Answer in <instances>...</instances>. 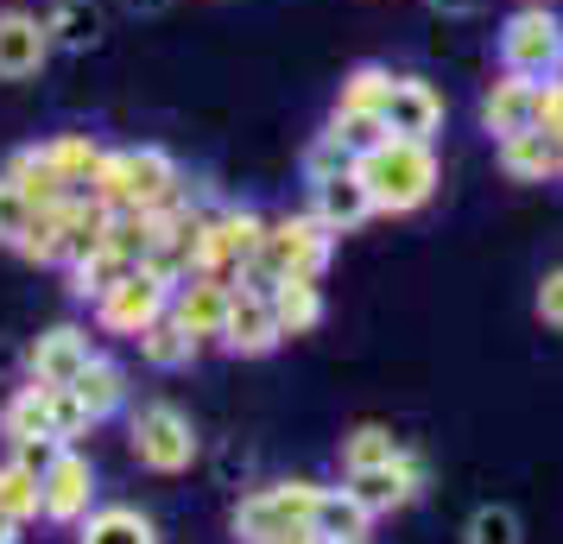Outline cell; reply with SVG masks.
<instances>
[{
	"label": "cell",
	"mask_w": 563,
	"mask_h": 544,
	"mask_svg": "<svg viewBox=\"0 0 563 544\" xmlns=\"http://www.w3.org/2000/svg\"><path fill=\"white\" fill-rule=\"evenodd\" d=\"M386 96H393V70H380V64H355V70L342 77L335 108H342V114H380Z\"/></svg>",
	"instance_id": "obj_29"
},
{
	"label": "cell",
	"mask_w": 563,
	"mask_h": 544,
	"mask_svg": "<svg viewBox=\"0 0 563 544\" xmlns=\"http://www.w3.org/2000/svg\"><path fill=\"white\" fill-rule=\"evenodd\" d=\"M406 443L393 437V431H380V424H361L355 437H342V463L349 468H380V463H393Z\"/></svg>",
	"instance_id": "obj_31"
},
{
	"label": "cell",
	"mask_w": 563,
	"mask_h": 544,
	"mask_svg": "<svg viewBox=\"0 0 563 544\" xmlns=\"http://www.w3.org/2000/svg\"><path fill=\"white\" fill-rule=\"evenodd\" d=\"M45 158L57 165V178L70 184V197H96V171H102L108 153L89 133H57V140H45Z\"/></svg>",
	"instance_id": "obj_20"
},
{
	"label": "cell",
	"mask_w": 563,
	"mask_h": 544,
	"mask_svg": "<svg viewBox=\"0 0 563 544\" xmlns=\"http://www.w3.org/2000/svg\"><path fill=\"white\" fill-rule=\"evenodd\" d=\"M197 348H203V342L190 336V330H184L178 317L165 311L153 323V330H146V336H140V355H146V362L158 367V374H178V367H190L197 362Z\"/></svg>",
	"instance_id": "obj_24"
},
{
	"label": "cell",
	"mask_w": 563,
	"mask_h": 544,
	"mask_svg": "<svg viewBox=\"0 0 563 544\" xmlns=\"http://www.w3.org/2000/svg\"><path fill=\"white\" fill-rule=\"evenodd\" d=\"M330 254H335V229H330V222H317V215H285V222H266L260 259L247 266V286L273 291L279 279H323Z\"/></svg>",
	"instance_id": "obj_2"
},
{
	"label": "cell",
	"mask_w": 563,
	"mask_h": 544,
	"mask_svg": "<svg viewBox=\"0 0 563 544\" xmlns=\"http://www.w3.org/2000/svg\"><path fill=\"white\" fill-rule=\"evenodd\" d=\"M229 304H234V286H216L203 273H190L178 291H172V317H178L184 330L197 342L222 336V323H229Z\"/></svg>",
	"instance_id": "obj_16"
},
{
	"label": "cell",
	"mask_w": 563,
	"mask_h": 544,
	"mask_svg": "<svg viewBox=\"0 0 563 544\" xmlns=\"http://www.w3.org/2000/svg\"><path fill=\"white\" fill-rule=\"evenodd\" d=\"M0 513H13L20 525H26V519H45V481H38L20 456L0 463Z\"/></svg>",
	"instance_id": "obj_28"
},
{
	"label": "cell",
	"mask_w": 563,
	"mask_h": 544,
	"mask_svg": "<svg viewBox=\"0 0 563 544\" xmlns=\"http://www.w3.org/2000/svg\"><path fill=\"white\" fill-rule=\"evenodd\" d=\"M45 57H52V26L38 13H26V7H7L0 13V77L26 82L45 70Z\"/></svg>",
	"instance_id": "obj_11"
},
{
	"label": "cell",
	"mask_w": 563,
	"mask_h": 544,
	"mask_svg": "<svg viewBox=\"0 0 563 544\" xmlns=\"http://www.w3.org/2000/svg\"><path fill=\"white\" fill-rule=\"evenodd\" d=\"M317 481H279V488H260L234 507V539L241 544H279L291 532H310V507H317Z\"/></svg>",
	"instance_id": "obj_5"
},
{
	"label": "cell",
	"mask_w": 563,
	"mask_h": 544,
	"mask_svg": "<svg viewBox=\"0 0 563 544\" xmlns=\"http://www.w3.org/2000/svg\"><path fill=\"white\" fill-rule=\"evenodd\" d=\"M0 544H20V519L13 513H0Z\"/></svg>",
	"instance_id": "obj_39"
},
{
	"label": "cell",
	"mask_w": 563,
	"mask_h": 544,
	"mask_svg": "<svg viewBox=\"0 0 563 544\" xmlns=\"http://www.w3.org/2000/svg\"><path fill=\"white\" fill-rule=\"evenodd\" d=\"M133 273V259L128 254H114V247H96V254H82L77 266H70V291L77 298H108V291L121 286Z\"/></svg>",
	"instance_id": "obj_27"
},
{
	"label": "cell",
	"mask_w": 563,
	"mask_h": 544,
	"mask_svg": "<svg viewBox=\"0 0 563 544\" xmlns=\"http://www.w3.org/2000/svg\"><path fill=\"white\" fill-rule=\"evenodd\" d=\"M96 203L108 209H165L178 203V165L158 146H121L96 171Z\"/></svg>",
	"instance_id": "obj_3"
},
{
	"label": "cell",
	"mask_w": 563,
	"mask_h": 544,
	"mask_svg": "<svg viewBox=\"0 0 563 544\" xmlns=\"http://www.w3.org/2000/svg\"><path fill=\"white\" fill-rule=\"evenodd\" d=\"M500 171H507L512 184H551L563 178V140L558 133H512V140H500Z\"/></svg>",
	"instance_id": "obj_18"
},
{
	"label": "cell",
	"mask_w": 563,
	"mask_h": 544,
	"mask_svg": "<svg viewBox=\"0 0 563 544\" xmlns=\"http://www.w3.org/2000/svg\"><path fill=\"white\" fill-rule=\"evenodd\" d=\"M279 544H323L317 532H291V539H279Z\"/></svg>",
	"instance_id": "obj_41"
},
{
	"label": "cell",
	"mask_w": 563,
	"mask_h": 544,
	"mask_svg": "<svg viewBox=\"0 0 563 544\" xmlns=\"http://www.w3.org/2000/svg\"><path fill=\"white\" fill-rule=\"evenodd\" d=\"M133 456L158 475H178V468L197 463V431H190V418L178 406H146V412L133 418Z\"/></svg>",
	"instance_id": "obj_8"
},
{
	"label": "cell",
	"mask_w": 563,
	"mask_h": 544,
	"mask_svg": "<svg viewBox=\"0 0 563 544\" xmlns=\"http://www.w3.org/2000/svg\"><path fill=\"white\" fill-rule=\"evenodd\" d=\"M349 165H355V153H349V146H342L330 127H323V133H317V146L305 153V178H310V184H317V178H335V171H349Z\"/></svg>",
	"instance_id": "obj_36"
},
{
	"label": "cell",
	"mask_w": 563,
	"mask_h": 544,
	"mask_svg": "<svg viewBox=\"0 0 563 544\" xmlns=\"http://www.w3.org/2000/svg\"><path fill=\"white\" fill-rule=\"evenodd\" d=\"M38 481H45V519H52V525H77V519H89V500H96V468L82 463L70 443L52 456V468H45Z\"/></svg>",
	"instance_id": "obj_12"
},
{
	"label": "cell",
	"mask_w": 563,
	"mask_h": 544,
	"mask_svg": "<svg viewBox=\"0 0 563 544\" xmlns=\"http://www.w3.org/2000/svg\"><path fill=\"white\" fill-rule=\"evenodd\" d=\"M0 437L7 443H32V437H52V387H20L7 406H0Z\"/></svg>",
	"instance_id": "obj_22"
},
{
	"label": "cell",
	"mask_w": 563,
	"mask_h": 544,
	"mask_svg": "<svg viewBox=\"0 0 563 544\" xmlns=\"http://www.w3.org/2000/svg\"><path fill=\"white\" fill-rule=\"evenodd\" d=\"M222 348H229V355H247V362H254V355H273V348H279V317H273V298H266V291H254V286H234V304H229V323H222Z\"/></svg>",
	"instance_id": "obj_10"
},
{
	"label": "cell",
	"mask_w": 563,
	"mask_h": 544,
	"mask_svg": "<svg viewBox=\"0 0 563 544\" xmlns=\"http://www.w3.org/2000/svg\"><path fill=\"white\" fill-rule=\"evenodd\" d=\"M89 424H96V412L77 399V387H52V437L77 443V437H89Z\"/></svg>",
	"instance_id": "obj_33"
},
{
	"label": "cell",
	"mask_w": 563,
	"mask_h": 544,
	"mask_svg": "<svg viewBox=\"0 0 563 544\" xmlns=\"http://www.w3.org/2000/svg\"><path fill=\"white\" fill-rule=\"evenodd\" d=\"M7 178L26 190L38 209H57V203H70V184L57 178V165L45 158V146H20V153L7 158Z\"/></svg>",
	"instance_id": "obj_21"
},
{
	"label": "cell",
	"mask_w": 563,
	"mask_h": 544,
	"mask_svg": "<svg viewBox=\"0 0 563 544\" xmlns=\"http://www.w3.org/2000/svg\"><path fill=\"white\" fill-rule=\"evenodd\" d=\"M26 362H32V380H38V387H77V374L96 362V348H89L82 330L64 323V330H45V336L32 342Z\"/></svg>",
	"instance_id": "obj_15"
},
{
	"label": "cell",
	"mask_w": 563,
	"mask_h": 544,
	"mask_svg": "<svg viewBox=\"0 0 563 544\" xmlns=\"http://www.w3.org/2000/svg\"><path fill=\"white\" fill-rule=\"evenodd\" d=\"M355 178L367 184L374 197V215H406V209H424L437 190V153L424 140H399L386 133L380 146H367L355 158Z\"/></svg>",
	"instance_id": "obj_1"
},
{
	"label": "cell",
	"mask_w": 563,
	"mask_h": 544,
	"mask_svg": "<svg viewBox=\"0 0 563 544\" xmlns=\"http://www.w3.org/2000/svg\"><path fill=\"white\" fill-rule=\"evenodd\" d=\"M418 488H424V468H418V456H411V449H399V456H393V463H380V468H349V493H355L374 519L411 507V500H418Z\"/></svg>",
	"instance_id": "obj_9"
},
{
	"label": "cell",
	"mask_w": 563,
	"mask_h": 544,
	"mask_svg": "<svg viewBox=\"0 0 563 544\" xmlns=\"http://www.w3.org/2000/svg\"><path fill=\"white\" fill-rule=\"evenodd\" d=\"M172 291H178V286H172V279H158L153 266H133L108 298H96V323H102L108 336H133V342H140L158 317L172 311Z\"/></svg>",
	"instance_id": "obj_6"
},
{
	"label": "cell",
	"mask_w": 563,
	"mask_h": 544,
	"mask_svg": "<svg viewBox=\"0 0 563 544\" xmlns=\"http://www.w3.org/2000/svg\"><path fill=\"white\" fill-rule=\"evenodd\" d=\"M330 133L361 158L367 146H380V140H386V121H380V114H342V108H335V114H330Z\"/></svg>",
	"instance_id": "obj_34"
},
{
	"label": "cell",
	"mask_w": 563,
	"mask_h": 544,
	"mask_svg": "<svg viewBox=\"0 0 563 544\" xmlns=\"http://www.w3.org/2000/svg\"><path fill=\"white\" fill-rule=\"evenodd\" d=\"M133 13H158V7H165V0H128Z\"/></svg>",
	"instance_id": "obj_40"
},
{
	"label": "cell",
	"mask_w": 563,
	"mask_h": 544,
	"mask_svg": "<svg viewBox=\"0 0 563 544\" xmlns=\"http://www.w3.org/2000/svg\"><path fill=\"white\" fill-rule=\"evenodd\" d=\"M310 532H317L323 544H367L374 513H367L349 488H323L317 493V507H310Z\"/></svg>",
	"instance_id": "obj_19"
},
{
	"label": "cell",
	"mask_w": 563,
	"mask_h": 544,
	"mask_svg": "<svg viewBox=\"0 0 563 544\" xmlns=\"http://www.w3.org/2000/svg\"><path fill=\"white\" fill-rule=\"evenodd\" d=\"M32 215H38V203H32L20 184L0 171V247H20L26 241V229H32Z\"/></svg>",
	"instance_id": "obj_32"
},
{
	"label": "cell",
	"mask_w": 563,
	"mask_h": 544,
	"mask_svg": "<svg viewBox=\"0 0 563 544\" xmlns=\"http://www.w3.org/2000/svg\"><path fill=\"white\" fill-rule=\"evenodd\" d=\"M538 102H544V82L532 77H500L494 89L482 96V127L494 140H512V133H532L538 127Z\"/></svg>",
	"instance_id": "obj_14"
},
{
	"label": "cell",
	"mask_w": 563,
	"mask_h": 544,
	"mask_svg": "<svg viewBox=\"0 0 563 544\" xmlns=\"http://www.w3.org/2000/svg\"><path fill=\"white\" fill-rule=\"evenodd\" d=\"M468 544H519V513L512 507H482L468 519Z\"/></svg>",
	"instance_id": "obj_35"
},
{
	"label": "cell",
	"mask_w": 563,
	"mask_h": 544,
	"mask_svg": "<svg viewBox=\"0 0 563 544\" xmlns=\"http://www.w3.org/2000/svg\"><path fill=\"white\" fill-rule=\"evenodd\" d=\"M266 298H273V317H279V336H310L323 323V291H317V279H279Z\"/></svg>",
	"instance_id": "obj_23"
},
{
	"label": "cell",
	"mask_w": 563,
	"mask_h": 544,
	"mask_svg": "<svg viewBox=\"0 0 563 544\" xmlns=\"http://www.w3.org/2000/svg\"><path fill=\"white\" fill-rule=\"evenodd\" d=\"M538 317H544V323H558V330H563V266L551 273V279H544V286H538Z\"/></svg>",
	"instance_id": "obj_37"
},
{
	"label": "cell",
	"mask_w": 563,
	"mask_h": 544,
	"mask_svg": "<svg viewBox=\"0 0 563 544\" xmlns=\"http://www.w3.org/2000/svg\"><path fill=\"white\" fill-rule=\"evenodd\" d=\"M45 26H52V45H64V52H89V45L102 38V13H96V0H52Z\"/></svg>",
	"instance_id": "obj_25"
},
{
	"label": "cell",
	"mask_w": 563,
	"mask_h": 544,
	"mask_svg": "<svg viewBox=\"0 0 563 544\" xmlns=\"http://www.w3.org/2000/svg\"><path fill=\"white\" fill-rule=\"evenodd\" d=\"M82 544H158V532L133 507H102V513L82 519Z\"/></svg>",
	"instance_id": "obj_26"
},
{
	"label": "cell",
	"mask_w": 563,
	"mask_h": 544,
	"mask_svg": "<svg viewBox=\"0 0 563 544\" xmlns=\"http://www.w3.org/2000/svg\"><path fill=\"white\" fill-rule=\"evenodd\" d=\"M437 13H443V20H468V13H482L487 0H431Z\"/></svg>",
	"instance_id": "obj_38"
},
{
	"label": "cell",
	"mask_w": 563,
	"mask_h": 544,
	"mask_svg": "<svg viewBox=\"0 0 563 544\" xmlns=\"http://www.w3.org/2000/svg\"><path fill=\"white\" fill-rule=\"evenodd\" d=\"M77 399H82V406H89L96 418H114V412H121V399H128V380H121V367L96 355V362L77 374Z\"/></svg>",
	"instance_id": "obj_30"
},
{
	"label": "cell",
	"mask_w": 563,
	"mask_h": 544,
	"mask_svg": "<svg viewBox=\"0 0 563 544\" xmlns=\"http://www.w3.org/2000/svg\"><path fill=\"white\" fill-rule=\"evenodd\" d=\"M386 133H399V140H424L431 146L437 127H443V96H437L424 77H393V96L380 108Z\"/></svg>",
	"instance_id": "obj_13"
},
{
	"label": "cell",
	"mask_w": 563,
	"mask_h": 544,
	"mask_svg": "<svg viewBox=\"0 0 563 544\" xmlns=\"http://www.w3.org/2000/svg\"><path fill=\"white\" fill-rule=\"evenodd\" d=\"M500 64L512 77H532V82H551L563 77V20L551 7H519L507 26H500Z\"/></svg>",
	"instance_id": "obj_4"
},
{
	"label": "cell",
	"mask_w": 563,
	"mask_h": 544,
	"mask_svg": "<svg viewBox=\"0 0 563 544\" xmlns=\"http://www.w3.org/2000/svg\"><path fill=\"white\" fill-rule=\"evenodd\" d=\"M310 215H317V222H330L335 234L361 229V222L374 215V197H367V184L355 178V165H349V171H335V178L310 184Z\"/></svg>",
	"instance_id": "obj_17"
},
{
	"label": "cell",
	"mask_w": 563,
	"mask_h": 544,
	"mask_svg": "<svg viewBox=\"0 0 563 544\" xmlns=\"http://www.w3.org/2000/svg\"><path fill=\"white\" fill-rule=\"evenodd\" d=\"M260 241H266V222H260L254 209H229V215H216L209 222V241H203V279L216 286H241L247 279V266L260 259Z\"/></svg>",
	"instance_id": "obj_7"
},
{
	"label": "cell",
	"mask_w": 563,
	"mask_h": 544,
	"mask_svg": "<svg viewBox=\"0 0 563 544\" xmlns=\"http://www.w3.org/2000/svg\"><path fill=\"white\" fill-rule=\"evenodd\" d=\"M532 7H551V0H532Z\"/></svg>",
	"instance_id": "obj_42"
}]
</instances>
